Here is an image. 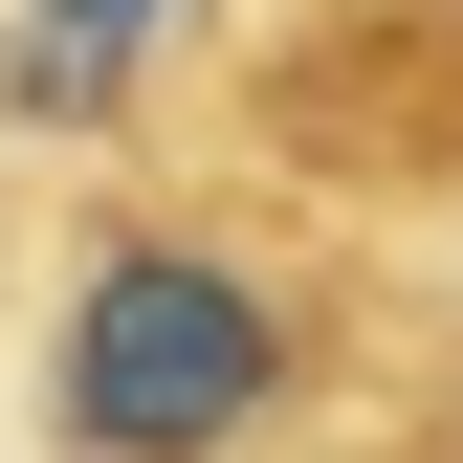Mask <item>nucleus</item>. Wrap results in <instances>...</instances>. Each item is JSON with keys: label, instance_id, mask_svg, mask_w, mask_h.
<instances>
[{"label": "nucleus", "instance_id": "obj_1", "mask_svg": "<svg viewBox=\"0 0 463 463\" xmlns=\"http://www.w3.org/2000/svg\"><path fill=\"white\" fill-rule=\"evenodd\" d=\"M44 463H463V265L265 155H110L44 243Z\"/></svg>", "mask_w": 463, "mask_h": 463}]
</instances>
